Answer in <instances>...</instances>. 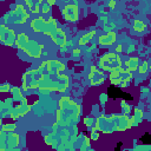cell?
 <instances>
[{"instance_id":"1","label":"cell","mask_w":151,"mask_h":151,"mask_svg":"<svg viewBox=\"0 0 151 151\" xmlns=\"http://www.w3.org/2000/svg\"><path fill=\"white\" fill-rule=\"evenodd\" d=\"M81 107L70 97H63L59 99V109L57 110V123L60 126H72L80 119Z\"/></svg>"},{"instance_id":"29","label":"cell","mask_w":151,"mask_h":151,"mask_svg":"<svg viewBox=\"0 0 151 151\" xmlns=\"http://www.w3.org/2000/svg\"><path fill=\"white\" fill-rule=\"evenodd\" d=\"M84 123H85V125L88 126V127H92L93 125H96V120H94L93 118H90V117H85V118H84Z\"/></svg>"},{"instance_id":"13","label":"cell","mask_w":151,"mask_h":151,"mask_svg":"<svg viewBox=\"0 0 151 151\" xmlns=\"http://www.w3.org/2000/svg\"><path fill=\"white\" fill-rule=\"evenodd\" d=\"M88 79H90V83L92 86H98L105 81L106 77L103 72L98 71L96 66H91V71L88 73Z\"/></svg>"},{"instance_id":"32","label":"cell","mask_w":151,"mask_h":151,"mask_svg":"<svg viewBox=\"0 0 151 151\" xmlns=\"http://www.w3.org/2000/svg\"><path fill=\"white\" fill-rule=\"evenodd\" d=\"M98 137H99V134H98L97 130L91 131V139H92V140H97V139H98Z\"/></svg>"},{"instance_id":"36","label":"cell","mask_w":151,"mask_h":151,"mask_svg":"<svg viewBox=\"0 0 151 151\" xmlns=\"http://www.w3.org/2000/svg\"><path fill=\"white\" fill-rule=\"evenodd\" d=\"M116 51H117V52H120V51H122V46H120V45H118V46H117V48H116Z\"/></svg>"},{"instance_id":"3","label":"cell","mask_w":151,"mask_h":151,"mask_svg":"<svg viewBox=\"0 0 151 151\" xmlns=\"http://www.w3.org/2000/svg\"><path fill=\"white\" fill-rule=\"evenodd\" d=\"M132 126V120L127 114L99 116L96 119V127L104 133H112L117 131H125Z\"/></svg>"},{"instance_id":"35","label":"cell","mask_w":151,"mask_h":151,"mask_svg":"<svg viewBox=\"0 0 151 151\" xmlns=\"http://www.w3.org/2000/svg\"><path fill=\"white\" fill-rule=\"evenodd\" d=\"M46 2H48L50 5H54L55 4V0H46Z\"/></svg>"},{"instance_id":"12","label":"cell","mask_w":151,"mask_h":151,"mask_svg":"<svg viewBox=\"0 0 151 151\" xmlns=\"http://www.w3.org/2000/svg\"><path fill=\"white\" fill-rule=\"evenodd\" d=\"M40 71H53V72H63L65 70V65L59 60H45L38 67Z\"/></svg>"},{"instance_id":"20","label":"cell","mask_w":151,"mask_h":151,"mask_svg":"<svg viewBox=\"0 0 151 151\" xmlns=\"http://www.w3.org/2000/svg\"><path fill=\"white\" fill-rule=\"evenodd\" d=\"M138 66H139V59L136 58V57H131L129 58L126 61H125V70L133 73L134 71L138 70Z\"/></svg>"},{"instance_id":"23","label":"cell","mask_w":151,"mask_h":151,"mask_svg":"<svg viewBox=\"0 0 151 151\" xmlns=\"http://www.w3.org/2000/svg\"><path fill=\"white\" fill-rule=\"evenodd\" d=\"M11 94H12V98L15 100V101H20L21 99H24V96H22V92L19 87L14 86L11 88Z\"/></svg>"},{"instance_id":"18","label":"cell","mask_w":151,"mask_h":151,"mask_svg":"<svg viewBox=\"0 0 151 151\" xmlns=\"http://www.w3.org/2000/svg\"><path fill=\"white\" fill-rule=\"evenodd\" d=\"M26 6L28 7L31 13H39L41 9V5H42V0H25Z\"/></svg>"},{"instance_id":"15","label":"cell","mask_w":151,"mask_h":151,"mask_svg":"<svg viewBox=\"0 0 151 151\" xmlns=\"http://www.w3.org/2000/svg\"><path fill=\"white\" fill-rule=\"evenodd\" d=\"M50 37H51L52 41H53L57 46L63 47V46L66 45V34H65L60 28H57Z\"/></svg>"},{"instance_id":"25","label":"cell","mask_w":151,"mask_h":151,"mask_svg":"<svg viewBox=\"0 0 151 151\" xmlns=\"http://www.w3.org/2000/svg\"><path fill=\"white\" fill-rule=\"evenodd\" d=\"M147 70H149V63H147L146 60H144V61L142 63V65L138 66V72H139L140 74H145V73L147 72Z\"/></svg>"},{"instance_id":"11","label":"cell","mask_w":151,"mask_h":151,"mask_svg":"<svg viewBox=\"0 0 151 151\" xmlns=\"http://www.w3.org/2000/svg\"><path fill=\"white\" fill-rule=\"evenodd\" d=\"M7 15L11 18V20L14 24H25L26 20L29 18V14L26 12V9L22 5H17L12 12L7 13Z\"/></svg>"},{"instance_id":"4","label":"cell","mask_w":151,"mask_h":151,"mask_svg":"<svg viewBox=\"0 0 151 151\" xmlns=\"http://www.w3.org/2000/svg\"><path fill=\"white\" fill-rule=\"evenodd\" d=\"M15 46L18 48L22 50L27 55H29L32 58H35V59H38V58L41 57L42 48H44V46L41 44H39L35 40L29 39L28 35L25 34V33H19L18 34Z\"/></svg>"},{"instance_id":"28","label":"cell","mask_w":151,"mask_h":151,"mask_svg":"<svg viewBox=\"0 0 151 151\" xmlns=\"http://www.w3.org/2000/svg\"><path fill=\"white\" fill-rule=\"evenodd\" d=\"M51 6L52 5H50L48 2H44L42 5H41V12L44 13V14H47V13H50L51 12Z\"/></svg>"},{"instance_id":"22","label":"cell","mask_w":151,"mask_h":151,"mask_svg":"<svg viewBox=\"0 0 151 151\" xmlns=\"http://www.w3.org/2000/svg\"><path fill=\"white\" fill-rule=\"evenodd\" d=\"M131 120H132V126H137L139 123H142V120H143V112H142V110L134 109V113L131 117Z\"/></svg>"},{"instance_id":"24","label":"cell","mask_w":151,"mask_h":151,"mask_svg":"<svg viewBox=\"0 0 151 151\" xmlns=\"http://www.w3.org/2000/svg\"><path fill=\"white\" fill-rule=\"evenodd\" d=\"M133 29L136 32H138V33H142V32L145 31V24L142 20H138L137 19V20L133 21Z\"/></svg>"},{"instance_id":"9","label":"cell","mask_w":151,"mask_h":151,"mask_svg":"<svg viewBox=\"0 0 151 151\" xmlns=\"http://www.w3.org/2000/svg\"><path fill=\"white\" fill-rule=\"evenodd\" d=\"M29 111H31V105L27 103V99L24 97V99L18 101V105L14 106L12 110L7 111V113H8V117H11L12 119H18L19 117H24Z\"/></svg>"},{"instance_id":"19","label":"cell","mask_w":151,"mask_h":151,"mask_svg":"<svg viewBox=\"0 0 151 151\" xmlns=\"http://www.w3.org/2000/svg\"><path fill=\"white\" fill-rule=\"evenodd\" d=\"M45 21H46V19H44L42 17H38V18L33 19L31 21V28L37 33H41L42 32V27L45 25Z\"/></svg>"},{"instance_id":"31","label":"cell","mask_w":151,"mask_h":151,"mask_svg":"<svg viewBox=\"0 0 151 151\" xmlns=\"http://www.w3.org/2000/svg\"><path fill=\"white\" fill-rule=\"evenodd\" d=\"M0 92H9V84H2L0 86Z\"/></svg>"},{"instance_id":"34","label":"cell","mask_w":151,"mask_h":151,"mask_svg":"<svg viewBox=\"0 0 151 151\" xmlns=\"http://www.w3.org/2000/svg\"><path fill=\"white\" fill-rule=\"evenodd\" d=\"M80 53V50L79 48H74L73 50V54H79Z\"/></svg>"},{"instance_id":"8","label":"cell","mask_w":151,"mask_h":151,"mask_svg":"<svg viewBox=\"0 0 151 151\" xmlns=\"http://www.w3.org/2000/svg\"><path fill=\"white\" fill-rule=\"evenodd\" d=\"M40 76H41V72H40L39 68L26 71L22 74V90L24 91H28V90L38 88Z\"/></svg>"},{"instance_id":"21","label":"cell","mask_w":151,"mask_h":151,"mask_svg":"<svg viewBox=\"0 0 151 151\" xmlns=\"http://www.w3.org/2000/svg\"><path fill=\"white\" fill-rule=\"evenodd\" d=\"M96 35V31H91V32H88V33H86V34H83L81 37H80V39H79V45L80 46H84V45H87L88 44V41H91L92 40V38Z\"/></svg>"},{"instance_id":"2","label":"cell","mask_w":151,"mask_h":151,"mask_svg":"<svg viewBox=\"0 0 151 151\" xmlns=\"http://www.w3.org/2000/svg\"><path fill=\"white\" fill-rule=\"evenodd\" d=\"M41 76L39 79L38 88L42 92H65L70 85L68 76L53 71H40Z\"/></svg>"},{"instance_id":"6","label":"cell","mask_w":151,"mask_h":151,"mask_svg":"<svg viewBox=\"0 0 151 151\" xmlns=\"http://www.w3.org/2000/svg\"><path fill=\"white\" fill-rule=\"evenodd\" d=\"M99 67L101 70H104V71L112 72V71L120 70L123 67V63H122L120 57L117 53L111 52V53H106V54L100 57V59H99Z\"/></svg>"},{"instance_id":"7","label":"cell","mask_w":151,"mask_h":151,"mask_svg":"<svg viewBox=\"0 0 151 151\" xmlns=\"http://www.w3.org/2000/svg\"><path fill=\"white\" fill-rule=\"evenodd\" d=\"M132 78V73L126 71L125 68H120L117 71H112L109 76V79L112 85L119 86V87H126L129 86V83Z\"/></svg>"},{"instance_id":"14","label":"cell","mask_w":151,"mask_h":151,"mask_svg":"<svg viewBox=\"0 0 151 151\" xmlns=\"http://www.w3.org/2000/svg\"><path fill=\"white\" fill-rule=\"evenodd\" d=\"M64 19L67 21H77L79 18V8L77 5H67L63 9Z\"/></svg>"},{"instance_id":"37","label":"cell","mask_w":151,"mask_h":151,"mask_svg":"<svg viewBox=\"0 0 151 151\" xmlns=\"http://www.w3.org/2000/svg\"><path fill=\"white\" fill-rule=\"evenodd\" d=\"M149 65H150V66H149V68H151V61H150V64H149Z\"/></svg>"},{"instance_id":"27","label":"cell","mask_w":151,"mask_h":151,"mask_svg":"<svg viewBox=\"0 0 151 151\" xmlns=\"http://www.w3.org/2000/svg\"><path fill=\"white\" fill-rule=\"evenodd\" d=\"M122 111H123V114H129L130 111H131V107L129 104H126V101H122Z\"/></svg>"},{"instance_id":"17","label":"cell","mask_w":151,"mask_h":151,"mask_svg":"<svg viewBox=\"0 0 151 151\" xmlns=\"http://www.w3.org/2000/svg\"><path fill=\"white\" fill-rule=\"evenodd\" d=\"M57 28H58V26H57L55 20H54L52 17H50V18L45 21V25H44V27H42V32H41V33L51 35Z\"/></svg>"},{"instance_id":"30","label":"cell","mask_w":151,"mask_h":151,"mask_svg":"<svg viewBox=\"0 0 151 151\" xmlns=\"http://www.w3.org/2000/svg\"><path fill=\"white\" fill-rule=\"evenodd\" d=\"M88 147H90V139L87 137H84V143H83V146L80 149L84 150V149H88Z\"/></svg>"},{"instance_id":"5","label":"cell","mask_w":151,"mask_h":151,"mask_svg":"<svg viewBox=\"0 0 151 151\" xmlns=\"http://www.w3.org/2000/svg\"><path fill=\"white\" fill-rule=\"evenodd\" d=\"M20 144L19 134L13 131H4L0 132V150L1 151H13L18 150Z\"/></svg>"},{"instance_id":"26","label":"cell","mask_w":151,"mask_h":151,"mask_svg":"<svg viewBox=\"0 0 151 151\" xmlns=\"http://www.w3.org/2000/svg\"><path fill=\"white\" fill-rule=\"evenodd\" d=\"M15 129H17V126L13 123H8V124L2 123V126H1V130H4V131H14Z\"/></svg>"},{"instance_id":"16","label":"cell","mask_w":151,"mask_h":151,"mask_svg":"<svg viewBox=\"0 0 151 151\" xmlns=\"http://www.w3.org/2000/svg\"><path fill=\"white\" fill-rule=\"evenodd\" d=\"M116 32L114 31H110V32H107L106 34H103V35H100L99 37V39H98V41H99V44L100 45H103V46H110V45H112L114 41H116Z\"/></svg>"},{"instance_id":"33","label":"cell","mask_w":151,"mask_h":151,"mask_svg":"<svg viewBox=\"0 0 151 151\" xmlns=\"http://www.w3.org/2000/svg\"><path fill=\"white\" fill-rule=\"evenodd\" d=\"M109 6H110L111 8H113V7L116 6V1H114V0H110V2H109Z\"/></svg>"},{"instance_id":"10","label":"cell","mask_w":151,"mask_h":151,"mask_svg":"<svg viewBox=\"0 0 151 151\" xmlns=\"http://www.w3.org/2000/svg\"><path fill=\"white\" fill-rule=\"evenodd\" d=\"M17 37L18 35L15 34V32L12 28H9L5 25L0 26V41H1V44L9 46V47L14 46L17 42Z\"/></svg>"}]
</instances>
